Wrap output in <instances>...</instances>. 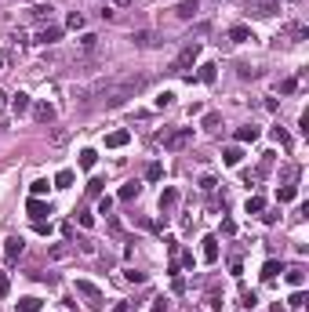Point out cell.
Returning <instances> with one entry per match:
<instances>
[{
    "mask_svg": "<svg viewBox=\"0 0 309 312\" xmlns=\"http://www.w3.org/2000/svg\"><path fill=\"white\" fill-rule=\"evenodd\" d=\"M8 287H11V283H8V276L0 272V298H4V294H8Z\"/></svg>",
    "mask_w": 309,
    "mask_h": 312,
    "instance_id": "cell-46",
    "label": "cell"
},
{
    "mask_svg": "<svg viewBox=\"0 0 309 312\" xmlns=\"http://www.w3.org/2000/svg\"><path fill=\"white\" fill-rule=\"evenodd\" d=\"M124 279H128V283H146V272H138V269H128V272H124Z\"/></svg>",
    "mask_w": 309,
    "mask_h": 312,
    "instance_id": "cell-37",
    "label": "cell"
},
{
    "mask_svg": "<svg viewBox=\"0 0 309 312\" xmlns=\"http://www.w3.org/2000/svg\"><path fill=\"white\" fill-rule=\"evenodd\" d=\"M95 160H98V152H95V149H84V152H80V167H84V171L95 167Z\"/></svg>",
    "mask_w": 309,
    "mask_h": 312,
    "instance_id": "cell-28",
    "label": "cell"
},
{
    "mask_svg": "<svg viewBox=\"0 0 309 312\" xmlns=\"http://www.w3.org/2000/svg\"><path fill=\"white\" fill-rule=\"evenodd\" d=\"M295 4H298V0H295Z\"/></svg>",
    "mask_w": 309,
    "mask_h": 312,
    "instance_id": "cell-50",
    "label": "cell"
},
{
    "mask_svg": "<svg viewBox=\"0 0 309 312\" xmlns=\"http://www.w3.org/2000/svg\"><path fill=\"white\" fill-rule=\"evenodd\" d=\"M73 178H76V175L66 167V171H58V175H55V185H58V189H69V185H73Z\"/></svg>",
    "mask_w": 309,
    "mask_h": 312,
    "instance_id": "cell-25",
    "label": "cell"
},
{
    "mask_svg": "<svg viewBox=\"0 0 309 312\" xmlns=\"http://www.w3.org/2000/svg\"><path fill=\"white\" fill-rule=\"evenodd\" d=\"M229 40H233V44H244V40H255V33H251L247 26H233V29H229Z\"/></svg>",
    "mask_w": 309,
    "mask_h": 312,
    "instance_id": "cell-18",
    "label": "cell"
},
{
    "mask_svg": "<svg viewBox=\"0 0 309 312\" xmlns=\"http://www.w3.org/2000/svg\"><path fill=\"white\" fill-rule=\"evenodd\" d=\"M196 58H200V44H196V40H189V44H185V48L175 55V62H171V73H189Z\"/></svg>",
    "mask_w": 309,
    "mask_h": 312,
    "instance_id": "cell-3",
    "label": "cell"
},
{
    "mask_svg": "<svg viewBox=\"0 0 309 312\" xmlns=\"http://www.w3.org/2000/svg\"><path fill=\"white\" fill-rule=\"evenodd\" d=\"M305 305V294H302V287H295V294H291V308H302Z\"/></svg>",
    "mask_w": 309,
    "mask_h": 312,
    "instance_id": "cell-41",
    "label": "cell"
},
{
    "mask_svg": "<svg viewBox=\"0 0 309 312\" xmlns=\"http://www.w3.org/2000/svg\"><path fill=\"white\" fill-rule=\"evenodd\" d=\"M222 236H237V222L233 218H222Z\"/></svg>",
    "mask_w": 309,
    "mask_h": 312,
    "instance_id": "cell-39",
    "label": "cell"
},
{
    "mask_svg": "<svg viewBox=\"0 0 309 312\" xmlns=\"http://www.w3.org/2000/svg\"><path fill=\"white\" fill-rule=\"evenodd\" d=\"M146 178H149V182H160V178H164V167H160V164H149V167H146Z\"/></svg>",
    "mask_w": 309,
    "mask_h": 312,
    "instance_id": "cell-34",
    "label": "cell"
},
{
    "mask_svg": "<svg viewBox=\"0 0 309 312\" xmlns=\"http://www.w3.org/2000/svg\"><path fill=\"white\" fill-rule=\"evenodd\" d=\"M80 48H84V51H95V48H98V37H95V33H84V37H80Z\"/></svg>",
    "mask_w": 309,
    "mask_h": 312,
    "instance_id": "cell-33",
    "label": "cell"
},
{
    "mask_svg": "<svg viewBox=\"0 0 309 312\" xmlns=\"http://www.w3.org/2000/svg\"><path fill=\"white\" fill-rule=\"evenodd\" d=\"M273 142H280L284 149H291V145H295V142H291V134H287L284 127H273Z\"/></svg>",
    "mask_w": 309,
    "mask_h": 312,
    "instance_id": "cell-27",
    "label": "cell"
},
{
    "mask_svg": "<svg viewBox=\"0 0 309 312\" xmlns=\"http://www.w3.org/2000/svg\"><path fill=\"white\" fill-rule=\"evenodd\" d=\"M215 185H219V182H215L211 175H204V178H200V189H204V193H215Z\"/></svg>",
    "mask_w": 309,
    "mask_h": 312,
    "instance_id": "cell-44",
    "label": "cell"
},
{
    "mask_svg": "<svg viewBox=\"0 0 309 312\" xmlns=\"http://www.w3.org/2000/svg\"><path fill=\"white\" fill-rule=\"evenodd\" d=\"M131 142V131H110V134H106V149H124V145H128Z\"/></svg>",
    "mask_w": 309,
    "mask_h": 312,
    "instance_id": "cell-8",
    "label": "cell"
},
{
    "mask_svg": "<svg viewBox=\"0 0 309 312\" xmlns=\"http://www.w3.org/2000/svg\"><path fill=\"white\" fill-rule=\"evenodd\" d=\"M171 102H175V91H160L157 95V109H167Z\"/></svg>",
    "mask_w": 309,
    "mask_h": 312,
    "instance_id": "cell-35",
    "label": "cell"
},
{
    "mask_svg": "<svg viewBox=\"0 0 309 312\" xmlns=\"http://www.w3.org/2000/svg\"><path fill=\"white\" fill-rule=\"evenodd\" d=\"M138 189H142V185H138V182H128V185H120V193H117V196L124 200V204H131V200L138 196Z\"/></svg>",
    "mask_w": 309,
    "mask_h": 312,
    "instance_id": "cell-20",
    "label": "cell"
},
{
    "mask_svg": "<svg viewBox=\"0 0 309 312\" xmlns=\"http://www.w3.org/2000/svg\"><path fill=\"white\" fill-rule=\"evenodd\" d=\"M26 214L33 218V222H44V218L51 214V204H44L40 196H33V200H26Z\"/></svg>",
    "mask_w": 309,
    "mask_h": 312,
    "instance_id": "cell-6",
    "label": "cell"
},
{
    "mask_svg": "<svg viewBox=\"0 0 309 312\" xmlns=\"http://www.w3.org/2000/svg\"><path fill=\"white\" fill-rule=\"evenodd\" d=\"M66 26H69V29H84V15H80V11H73L69 19H66Z\"/></svg>",
    "mask_w": 309,
    "mask_h": 312,
    "instance_id": "cell-38",
    "label": "cell"
},
{
    "mask_svg": "<svg viewBox=\"0 0 309 312\" xmlns=\"http://www.w3.org/2000/svg\"><path fill=\"white\" fill-rule=\"evenodd\" d=\"M131 40L138 44V48H157V44H160V33H153V29H138Z\"/></svg>",
    "mask_w": 309,
    "mask_h": 312,
    "instance_id": "cell-10",
    "label": "cell"
},
{
    "mask_svg": "<svg viewBox=\"0 0 309 312\" xmlns=\"http://www.w3.org/2000/svg\"><path fill=\"white\" fill-rule=\"evenodd\" d=\"M215 76H219V66L204 62V66H200V73H196V80H200V84H215Z\"/></svg>",
    "mask_w": 309,
    "mask_h": 312,
    "instance_id": "cell-16",
    "label": "cell"
},
{
    "mask_svg": "<svg viewBox=\"0 0 309 312\" xmlns=\"http://www.w3.org/2000/svg\"><path fill=\"white\" fill-rule=\"evenodd\" d=\"M113 312H131V305H128V301H117V305H113Z\"/></svg>",
    "mask_w": 309,
    "mask_h": 312,
    "instance_id": "cell-48",
    "label": "cell"
},
{
    "mask_svg": "<svg viewBox=\"0 0 309 312\" xmlns=\"http://www.w3.org/2000/svg\"><path fill=\"white\" fill-rule=\"evenodd\" d=\"M87 196H102V182H98V178L87 182Z\"/></svg>",
    "mask_w": 309,
    "mask_h": 312,
    "instance_id": "cell-43",
    "label": "cell"
},
{
    "mask_svg": "<svg viewBox=\"0 0 309 312\" xmlns=\"http://www.w3.org/2000/svg\"><path fill=\"white\" fill-rule=\"evenodd\" d=\"M200 258H204L208 265L219 261V236H204L200 240Z\"/></svg>",
    "mask_w": 309,
    "mask_h": 312,
    "instance_id": "cell-7",
    "label": "cell"
},
{
    "mask_svg": "<svg viewBox=\"0 0 309 312\" xmlns=\"http://www.w3.org/2000/svg\"><path fill=\"white\" fill-rule=\"evenodd\" d=\"M189 142H193V127H178V131H164L160 134V145L167 152H178V149H185Z\"/></svg>",
    "mask_w": 309,
    "mask_h": 312,
    "instance_id": "cell-2",
    "label": "cell"
},
{
    "mask_svg": "<svg viewBox=\"0 0 309 312\" xmlns=\"http://www.w3.org/2000/svg\"><path fill=\"white\" fill-rule=\"evenodd\" d=\"M37 40H40V44H58V40H62V29H58V26H44Z\"/></svg>",
    "mask_w": 309,
    "mask_h": 312,
    "instance_id": "cell-15",
    "label": "cell"
},
{
    "mask_svg": "<svg viewBox=\"0 0 309 312\" xmlns=\"http://www.w3.org/2000/svg\"><path fill=\"white\" fill-rule=\"evenodd\" d=\"M29 105H33V98H29L26 91H19V95H11V113H15V116L29 113Z\"/></svg>",
    "mask_w": 309,
    "mask_h": 312,
    "instance_id": "cell-11",
    "label": "cell"
},
{
    "mask_svg": "<svg viewBox=\"0 0 309 312\" xmlns=\"http://www.w3.org/2000/svg\"><path fill=\"white\" fill-rule=\"evenodd\" d=\"M276 200H280V204H291V200H298V189L295 185H280V189H276Z\"/></svg>",
    "mask_w": 309,
    "mask_h": 312,
    "instance_id": "cell-22",
    "label": "cell"
},
{
    "mask_svg": "<svg viewBox=\"0 0 309 312\" xmlns=\"http://www.w3.org/2000/svg\"><path fill=\"white\" fill-rule=\"evenodd\" d=\"M113 211V196H98V214H110Z\"/></svg>",
    "mask_w": 309,
    "mask_h": 312,
    "instance_id": "cell-40",
    "label": "cell"
},
{
    "mask_svg": "<svg viewBox=\"0 0 309 312\" xmlns=\"http://www.w3.org/2000/svg\"><path fill=\"white\" fill-rule=\"evenodd\" d=\"M51 19V8L44 4V8H33V22H48Z\"/></svg>",
    "mask_w": 309,
    "mask_h": 312,
    "instance_id": "cell-36",
    "label": "cell"
},
{
    "mask_svg": "<svg viewBox=\"0 0 309 312\" xmlns=\"http://www.w3.org/2000/svg\"><path fill=\"white\" fill-rule=\"evenodd\" d=\"M298 91V80L295 76H287V80H280V95H295Z\"/></svg>",
    "mask_w": 309,
    "mask_h": 312,
    "instance_id": "cell-32",
    "label": "cell"
},
{
    "mask_svg": "<svg viewBox=\"0 0 309 312\" xmlns=\"http://www.w3.org/2000/svg\"><path fill=\"white\" fill-rule=\"evenodd\" d=\"M280 272H284V265H280V261H276V258H269L266 265H262V279H266V283H273V279H276V276H280Z\"/></svg>",
    "mask_w": 309,
    "mask_h": 312,
    "instance_id": "cell-14",
    "label": "cell"
},
{
    "mask_svg": "<svg viewBox=\"0 0 309 312\" xmlns=\"http://www.w3.org/2000/svg\"><path fill=\"white\" fill-rule=\"evenodd\" d=\"M33 116H37V123H51V120H55V105L37 102V105H33Z\"/></svg>",
    "mask_w": 309,
    "mask_h": 312,
    "instance_id": "cell-12",
    "label": "cell"
},
{
    "mask_svg": "<svg viewBox=\"0 0 309 312\" xmlns=\"http://www.w3.org/2000/svg\"><path fill=\"white\" fill-rule=\"evenodd\" d=\"M287 283H291V287H302V283H305V272L298 269V265H295V269H287Z\"/></svg>",
    "mask_w": 309,
    "mask_h": 312,
    "instance_id": "cell-26",
    "label": "cell"
},
{
    "mask_svg": "<svg viewBox=\"0 0 309 312\" xmlns=\"http://www.w3.org/2000/svg\"><path fill=\"white\" fill-rule=\"evenodd\" d=\"M273 312H284V308H280V305H276V308H273Z\"/></svg>",
    "mask_w": 309,
    "mask_h": 312,
    "instance_id": "cell-49",
    "label": "cell"
},
{
    "mask_svg": "<svg viewBox=\"0 0 309 312\" xmlns=\"http://www.w3.org/2000/svg\"><path fill=\"white\" fill-rule=\"evenodd\" d=\"M149 84L146 73H110V76H98L95 84L84 91V105H98V109H117L128 98H135L138 91Z\"/></svg>",
    "mask_w": 309,
    "mask_h": 312,
    "instance_id": "cell-1",
    "label": "cell"
},
{
    "mask_svg": "<svg viewBox=\"0 0 309 312\" xmlns=\"http://www.w3.org/2000/svg\"><path fill=\"white\" fill-rule=\"evenodd\" d=\"M200 127H204V131H219V127H222V116H219V113H204Z\"/></svg>",
    "mask_w": 309,
    "mask_h": 312,
    "instance_id": "cell-23",
    "label": "cell"
},
{
    "mask_svg": "<svg viewBox=\"0 0 309 312\" xmlns=\"http://www.w3.org/2000/svg\"><path fill=\"white\" fill-rule=\"evenodd\" d=\"M175 207H178V189H175V185H167V189L160 193V211H164V214H171Z\"/></svg>",
    "mask_w": 309,
    "mask_h": 312,
    "instance_id": "cell-9",
    "label": "cell"
},
{
    "mask_svg": "<svg viewBox=\"0 0 309 312\" xmlns=\"http://www.w3.org/2000/svg\"><path fill=\"white\" fill-rule=\"evenodd\" d=\"M44 193H48V182L37 178V182H33V196H44Z\"/></svg>",
    "mask_w": 309,
    "mask_h": 312,
    "instance_id": "cell-45",
    "label": "cell"
},
{
    "mask_svg": "<svg viewBox=\"0 0 309 312\" xmlns=\"http://www.w3.org/2000/svg\"><path fill=\"white\" fill-rule=\"evenodd\" d=\"M255 301H258V298H255V290L240 287V305H244V308H255Z\"/></svg>",
    "mask_w": 309,
    "mask_h": 312,
    "instance_id": "cell-31",
    "label": "cell"
},
{
    "mask_svg": "<svg viewBox=\"0 0 309 312\" xmlns=\"http://www.w3.org/2000/svg\"><path fill=\"white\" fill-rule=\"evenodd\" d=\"M240 160H244V149H240V145H226V149H222V164H226V167H237Z\"/></svg>",
    "mask_w": 309,
    "mask_h": 312,
    "instance_id": "cell-13",
    "label": "cell"
},
{
    "mask_svg": "<svg viewBox=\"0 0 309 312\" xmlns=\"http://www.w3.org/2000/svg\"><path fill=\"white\" fill-rule=\"evenodd\" d=\"M69 254H73V247H66V243L48 247V258H51V261H62V258H69Z\"/></svg>",
    "mask_w": 309,
    "mask_h": 312,
    "instance_id": "cell-21",
    "label": "cell"
},
{
    "mask_svg": "<svg viewBox=\"0 0 309 312\" xmlns=\"http://www.w3.org/2000/svg\"><path fill=\"white\" fill-rule=\"evenodd\" d=\"M262 211H266V200H262V196H251V200H247V214H262Z\"/></svg>",
    "mask_w": 309,
    "mask_h": 312,
    "instance_id": "cell-30",
    "label": "cell"
},
{
    "mask_svg": "<svg viewBox=\"0 0 309 312\" xmlns=\"http://www.w3.org/2000/svg\"><path fill=\"white\" fill-rule=\"evenodd\" d=\"M22 251H26V240H22V236H8V240H4V258H8V265L19 261Z\"/></svg>",
    "mask_w": 309,
    "mask_h": 312,
    "instance_id": "cell-5",
    "label": "cell"
},
{
    "mask_svg": "<svg viewBox=\"0 0 309 312\" xmlns=\"http://www.w3.org/2000/svg\"><path fill=\"white\" fill-rule=\"evenodd\" d=\"M4 109H8V95L0 91V120H4Z\"/></svg>",
    "mask_w": 309,
    "mask_h": 312,
    "instance_id": "cell-47",
    "label": "cell"
},
{
    "mask_svg": "<svg viewBox=\"0 0 309 312\" xmlns=\"http://www.w3.org/2000/svg\"><path fill=\"white\" fill-rule=\"evenodd\" d=\"M196 8H200V0H182V4L175 8V15H178V19H193Z\"/></svg>",
    "mask_w": 309,
    "mask_h": 312,
    "instance_id": "cell-17",
    "label": "cell"
},
{
    "mask_svg": "<svg viewBox=\"0 0 309 312\" xmlns=\"http://www.w3.org/2000/svg\"><path fill=\"white\" fill-rule=\"evenodd\" d=\"M19 312H40V298H33V294H29V298H19Z\"/></svg>",
    "mask_w": 309,
    "mask_h": 312,
    "instance_id": "cell-24",
    "label": "cell"
},
{
    "mask_svg": "<svg viewBox=\"0 0 309 312\" xmlns=\"http://www.w3.org/2000/svg\"><path fill=\"white\" fill-rule=\"evenodd\" d=\"M76 294H80V298H87V308L91 312H102V305H106V294L91 283V279H76Z\"/></svg>",
    "mask_w": 309,
    "mask_h": 312,
    "instance_id": "cell-4",
    "label": "cell"
},
{
    "mask_svg": "<svg viewBox=\"0 0 309 312\" xmlns=\"http://www.w3.org/2000/svg\"><path fill=\"white\" fill-rule=\"evenodd\" d=\"M251 11H255V15H276V4H273V0H258Z\"/></svg>",
    "mask_w": 309,
    "mask_h": 312,
    "instance_id": "cell-29",
    "label": "cell"
},
{
    "mask_svg": "<svg viewBox=\"0 0 309 312\" xmlns=\"http://www.w3.org/2000/svg\"><path fill=\"white\" fill-rule=\"evenodd\" d=\"M76 222H80L84 229H91V225H95V214H87V211H80V214H76Z\"/></svg>",
    "mask_w": 309,
    "mask_h": 312,
    "instance_id": "cell-42",
    "label": "cell"
},
{
    "mask_svg": "<svg viewBox=\"0 0 309 312\" xmlns=\"http://www.w3.org/2000/svg\"><path fill=\"white\" fill-rule=\"evenodd\" d=\"M255 138H258V127H255V123H247V127H237V142H240V145L255 142Z\"/></svg>",
    "mask_w": 309,
    "mask_h": 312,
    "instance_id": "cell-19",
    "label": "cell"
}]
</instances>
